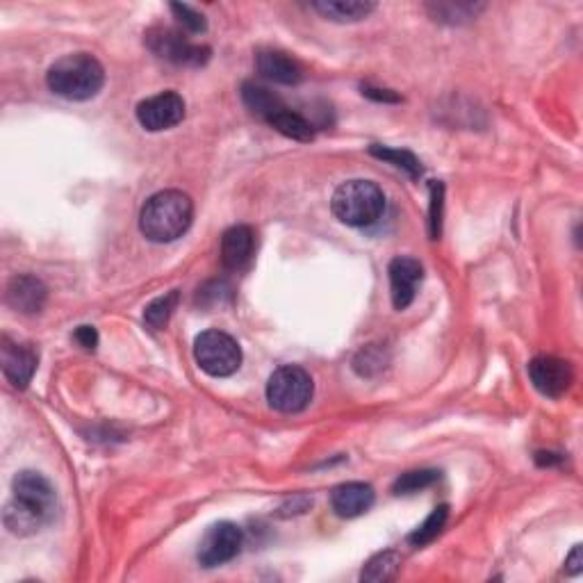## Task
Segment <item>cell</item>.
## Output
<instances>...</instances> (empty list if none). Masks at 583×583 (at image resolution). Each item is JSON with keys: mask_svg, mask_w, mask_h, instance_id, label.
<instances>
[{"mask_svg": "<svg viewBox=\"0 0 583 583\" xmlns=\"http://www.w3.org/2000/svg\"><path fill=\"white\" fill-rule=\"evenodd\" d=\"M372 504H374V488L358 481L342 483V486L335 488L331 495V506L335 515L347 517V520L367 513L369 508H372Z\"/></svg>", "mask_w": 583, "mask_h": 583, "instance_id": "15", "label": "cell"}, {"mask_svg": "<svg viewBox=\"0 0 583 583\" xmlns=\"http://www.w3.org/2000/svg\"><path fill=\"white\" fill-rule=\"evenodd\" d=\"M256 253V233L249 226H233L224 233L221 240V260L228 269L240 272L253 260Z\"/></svg>", "mask_w": 583, "mask_h": 583, "instance_id": "14", "label": "cell"}, {"mask_svg": "<svg viewBox=\"0 0 583 583\" xmlns=\"http://www.w3.org/2000/svg\"><path fill=\"white\" fill-rule=\"evenodd\" d=\"M369 153H372L374 158L390 162L392 167H397V169H401V171H406V174H408L410 178H420V176H422V164H420V160H417L415 155L410 153V151L388 149V146L374 144L372 149H369Z\"/></svg>", "mask_w": 583, "mask_h": 583, "instance_id": "22", "label": "cell"}, {"mask_svg": "<svg viewBox=\"0 0 583 583\" xmlns=\"http://www.w3.org/2000/svg\"><path fill=\"white\" fill-rule=\"evenodd\" d=\"M312 379L306 369L285 365L276 369L267 383V399L281 413H301L312 399Z\"/></svg>", "mask_w": 583, "mask_h": 583, "instance_id": "6", "label": "cell"}, {"mask_svg": "<svg viewBox=\"0 0 583 583\" xmlns=\"http://www.w3.org/2000/svg\"><path fill=\"white\" fill-rule=\"evenodd\" d=\"M331 208L342 224L365 228L383 217L385 194L372 180H347L335 190Z\"/></svg>", "mask_w": 583, "mask_h": 583, "instance_id": "4", "label": "cell"}, {"mask_svg": "<svg viewBox=\"0 0 583 583\" xmlns=\"http://www.w3.org/2000/svg\"><path fill=\"white\" fill-rule=\"evenodd\" d=\"M176 306H178V292L176 290L164 294V297H160V299H155L144 310L146 326L153 328V331H160V328L167 326L171 312L176 310Z\"/></svg>", "mask_w": 583, "mask_h": 583, "instance_id": "23", "label": "cell"}, {"mask_svg": "<svg viewBox=\"0 0 583 583\" xmlns=\"http://www.w3.org/2000/svg\"><path fill=\"white\" fill-rule=\"evenodd\" d=\"M529 376L531 383L536 385V390L549 399L563 397L574 381V372L568 360H561L556 356L533 358L529 363Z\"/></svg>", "mask_w": 583, "mask_h": 583, "instance_id": "10", "label": "cell"}, {"mask_svg": "<svg viewBox=\"0 0 583 583\" xmlns=\"http://www.w3.org/2000/svg\"><path fill=\"white\" fill-rule=\"evenodd\" d=\"M363 94L367 98H374V101H383V103H397L399 96L388 92V89H374V87H363Z\"/></svg>", "mask_w": 583, "mask_h": 583, "instance_id": "29", "label": "cell"}, {"mask_svg": "<svg viewBox=\"0 0 583 583\" xmlns=\"http://www.w3.org/2000/svg\"><path fill=\"white\" fill-rule=\"evenodd\" d=\"M146 44L162 60L180 64V67H201L210 60V48L196 46L185 35L169 28H155L146 32Z\"/></svg>", "mask_w": 583, "mask_h": 583, "instance_id": "7", "label": "cell"}, {"mask_svg": "<svg viewBox=\"0 0 583 583\" xmlns=\"http://www.w3.org/2000/svg\"><path fill=\"white\" fill-rule=\"evenodd\" d=\"M312 10H317L324 19L338 23H356L367 19L376 10V5L365 3V0H319V3H312Z\"/></svg>", "mask_w": 583, "mask_h": 583, "instance_id": "17", "label": "cell"}, {"mask_svg": "<svg viewBox=\"0 0 583 583\" xmlns=\"http://www.w3.org/2000/svg\"><path fill=\"white\" fill-rule=\"evenodd\" d=\"M12 499L5 506V527L14 536H32L55 517L57 497L51 483L37 472H19L12 481Z\"/></svg>", "mask_w": 583, "mask_h": 583, "instance_id": "1", "label": "cell"}, {"mask_svg": "<svg viewBox=\"0 0 583 583\" xmlns=\"http://www.w3.org/2000/svg\"><path fill=\"white\" fill-rule=\"evenodd\" d=\"M256 67L262 78L278 85H297L303 78L301 64L281 51H260L256 55Z\"/></svg>", "mask_w": 583, "mask_h": 583, "instance_id": "16", "label": "cell"}, {"mask_svg": "<svg viewBox=\"0 0 583 583\" xmlns=\"http://www.w3.org/2000/svg\"><path fill=\"white\" fill-rule=\"evenodd\" d=\"M194 358L205 374L224 379L242 365V349L224 331H205L194 342Z\"/></svg>", "mask_w": 583, "mask_h": 583, "instance_id": "5", "label": "cell"}, {"mask_svg": "<svg viewBox=\"0 0 583 583\" xmlns=\"http://www.w3.org/2000/svg\"><path fill=\"white\" fill-rule=\"evenodd\" d=\"M171 12H174L178 23L185 30H190V32H205V28H208V23H205V16L199 14L196 10H192L190 5L174 3V5H171Z\"/></svg>", "mask_w": 583, "mask_h": 583, "instance_id": "25", "label": "cell"}, {"mask_svg": "<svg viewBox=\"0 0 583 583\" xmlns=\"http://www.w3.org/2000/svg\"><path fill=\"white\" fill-rule=\"evenodd\" d=\"M73 338H76L80 347L87 349V351H94L96 344H98V333H96L94 326H80Z\"/></svg>", "mask_w": 583, "mask_h": 583, "instance_id": "28", "label": "cell"}, {"mask_svg": "<svg viewBox=\"0 0 583 583\" xmlns=\"http://www.w3.org/2000/svg\"><path fill=\"white\" fill-rule=\"evenodd\" d=\"M568 565H570V572L572 574H577V572H581V565H583V558H581V545H577L574 547V552L570 554V558H568Z\"/></svg>", "mask_w": 583, "mask_h": 583, "instance_id": "30", "label": "cell"}, {"mask_svg": "<svg viewBox=\"0 0 583 583\" xmlns=\"http://www.w3.org/2000/svg\"><path fill=\"white\" fill-rule=\"evenodd\" d=\"M185 119V101L176 92H162L137 105V121L151 133L169 130Z\"/></svg>", "mask_w": 583, "mask_h": 583, "instance_id": "9", "label": "cell"}, {"mask_svg": "<svg viewBox=\"0 0 583 583\" xmlns=\"http://www.w3.org/2000/svg\"><path fill=\"white\" fill-rule=\"evenodd\" d=\"M242 101L253 117H258L267 123L272 121L283 108H287V105L274 92H269V89L262 85H256V82H244Z\"/></svg>", "mask_w": 583, "mask_h": 583, "instance_id": "18", "label": "cell"}, {"mask_svg": "<svg viewBox=\"0 0 583 583\" xmlns=\"http://www.w3.org/2000/svg\"><path fill=\"white\" fill-rule=\"evenodd\" d=\"M442 192H445V187L442 183H433L431 185V237L433 240H438L440 231H442Z\"/></svg>", "mask_w": 583, "mask_h": 583, "instance_id": "26", "label": "cell"}, {"mask_svg": "<svg viewBox=\"0 0 583 583\" xmlns=\"http://www.w3.org/2000/svg\"><path fill=\"white\" fill-rule=\"evenodd\" d=\"M0 365H3L5 379L14 388H26L37 372V353L28 344L3 338V344H0Z\"/></svg>", "mask_w": 583, "mask_h": 583, "instance_id": "11", "label": "cell"}, {"mask_svg": "<svg viewBox=\"0 0 583 583\" xmlns=\"http://www.w3.org/2000/svg\"><path fill=\"white\" fill-rule=\"evenodd\" d=\"M194 205L192 199L178 190H164L153 194L144 203L139 215V228L151 242H174L187 233L192 224Z\"/></svg>", "mask_w": 583, "mask_h": 583, "instance_id": "2", "label": "cell"}, {"mask_svg": "<svg viewBox=\"0 0 583 583\" xmlns=\"http://www.w3.org/2000/svg\"><path fill=\"white\" fill-rule=\"evenodd\" d=\"M51 92L67 101H89L103 89L105 71L96 57L73 53L57 60L46 76Z\"/></svg>", "mask_w": 583, "mask_h": 583, "instance_id": "3", "label": "cell"}, {"mask_svg": "<svg viewBox=\"0 0 583 583\" xmlns=\"http://www.w3.org/2000/svg\"><path fill=\"white\" fill-rule=\"evenodd\" d=\"M447 517H449V506H438L429 517H426L424 524H420V527H417L413 533H410L408 543L413 545V547L429 545L431 540L438 538V533L442 529H445Z\"/></svg>", "mask_w": 583, "mask_h": 583, "instance_id": "21", "label": "cell"}, {"mask_svg": "<svg viewBox=\"0 0 583 583\" xmlns=\"http://www.w3.org/2000/svg\"><path fill=\"white\" fill-rule=\"evenodd\" d=\"M242 529L233 522H219L210 527L199 545V563L203 568H217L242 552Z\"/></svg>", "mask_w": 583, "mask_h": 583, "instance_id": "8", "label": "cell"}, {"mask_svg": "<svg viewBox=\"0 0 583 583\" xmlns=\"http://www.w3.org/2000/svg\"><path fill=\"white\" fill-rule=\"evenodd\" d=\"M401 568V556L397 552H381L374 558H369V563L363 568V574L360 579L367 583H381V581H390L394 574Z\"/></svg>", "mask_w": 583, "mask_h": 583, "instance_id": "20", "label": "cell"}, {"mask_svg": "<svg viewBox=\"0 0 583 583\" xmlns=\"http://www.w3.org/2000/svg\"><path fill=\"white\" fill-rule=\"evenodd\" d=\"M46 299V285L30 274L14 276L10 285H7V303L14 310L23 312V315H37L46 306Z\"/></svg>", "mask_w": 583, "mask_h": 583, "instance_id": "13", "label": "cell"}, {"mask_svg": "<svg viewBox=\"0 0 583 583\" xmlns=\"http://www.w3.org/2000/svg\"><path fill=\"white\" fill-rule=\"evenodd\" d=\"M431 10L435 12L440 21H449V23H458L463 19H470L472 14H476L474 5H433Z\"/></svg>", "mask_w": 583, "mask_h": 583, "instance_id": "27", "label": "cell"}, {"mask_svg": "<svg viewBox=\"0 0 583 583\" xmlns=\"http://www.w3.org/2000/svg\"><path fill=\"white\" fill-rule=\"evenodd\" d=\"M269 126L276 128L278 133L285 137L297 139V142H310V139L315 137V130H312L310 121L303 119L301 114L292 112L290 108H283L281 112H278L276 117L269 121Z\"/></svg>", "mask_w": 583, "mask_h": 583, "instance_id": "19", "label": "cell"}, {"mask_svg": "<svg viewBox=\"0 0 583 583\" xmlns=\"http://www.w3.org/2000/svg\"><path fill=\"white\" fill-rule=\"evenodd\" d=\"M440 479V472L435 470H415L401 474L397 481H394L392 492L394 495H413V492H420L424 488L433 486L435 481Z\"/></svg>", "mask_w": 583, "mask_h": 583, "instance_id": "24", "label": "cell"}, {"mask_svg": "<svg viewBox=\"0 0 583 583\" xmlns=\"http://www.w3.org/2000/svg\"><path fill=\"white\" fill-rule=\"evenodd\" d=\"M422 278L424 269L415 258H394L390 262L392 306L397 310H406L415 301Z\"/></svg>", "mask_w": 583, "mask_h": 583, "instance_id": "12", "label": "cell"}]
</instances>
